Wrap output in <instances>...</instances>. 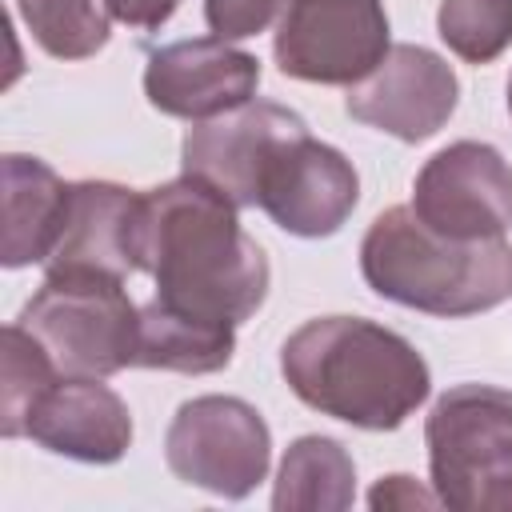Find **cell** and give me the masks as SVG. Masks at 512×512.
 I'll return each instance as SVG.
<instances>
[{
    "label": "cell",
    "mask_w": 512,
    "mask_h": 512,
    "mask_svg": "<svg viewBox=\"0 0 512 512\" xmlns=\"http://www.w3.org/2000/svg\"><path fill=\"white\" fill-rule=\"evenodd\" d=\"M56 384V364L44 344L20 324L4 328V376H0V432L8 440L28 432V416Z\"/></svg>",
    "instance_id": "cell-18"
},
{
    "label": "cell",
    "mask_w": 512,
    "mask_h": 512,
    "mask_svg": "<svg viewBox=\"0 0 512 512\" xmlns=\"http://www.w3.org/2000/svg\"><path fill=\"white\" fill-rule=\"evenodd\" d=\"M388 56L380 0H292L276 32L284 76L316 84H360Z\"/></svg>",
    "instance_id": "cell-7"
},
{
    "label": "cell",
    "mask_w": 512,
    "mask_h": 512,
    "mask_svg": "<svg viewBox=\"0 0 512 512\" xmlns=\"http://www.w3.org/2000/svg\"><path fill=\"white\" fill-rule=\"evenodd\" d=\"M180 0H108L112 16L132 24V28H160L172 12H176Z\"/></svg>",
    "instance_id": "cell-22"
},
{
    "label": "cell",
    "mask_w": 512,
    "mask_h": 512,
    "mask_svg": "<svg viewBox=\"0 0 512 512\" xmlns=\"http://www.w3.org/2000/svg\"><path fill=\"white\" fill-rule=\"evenodd\" d=\"M24 436L72 460L108 464L124 456L132 440V420L124 400L112 388L96 384V376H68L40 396Z\"/></svg>",
    "instance_id": "cell-13"
},
{
    "label": "cell",
    "mask_w": 512,
    "mask_h": 512,
    "mask_svg": "<svg viewBox=\"0 0 512 512\" xmlns=\"http://www.w3.org/2000/svg\"><path fill=\"white\" fill-rule=\"evenodd\" d=\"M292 124H300V116L268 100H248L224 116L196 120L184 136V176L212 184L236 208H252L264 160Z\"/></svg>",
    "instance_id": "cell-12"
},
{
    "label": "cell",
    "mask_w": 512,
    "mask_h": 512,
    "mask_svg": "<svg viewBox=\"0 0 512 512\" xmlns=\"http://www.w3.org/2000/svg\"><path fill=\"white\" fill-rule=\"evenodd\" d=\"M364 280L432 316H472L512 296V248L500 240H448L412 208H388L360 244Z\"/></svg>",
    "instance_id": "cell-3"
},
{
    "label": "cell",
    "mask_w": 512,
    "mask_h": 512,
    "mask_svg": "<svg viewBox=\"0 0 512 512\" xmlns=\"http://www.w3.org/2000/svg\"><path fill=\"white\" fill-rule=\"evenodd\" d=\"M20 16L44 52L84 60L108 40V0H20Z\"/></svg>",
    "instance_id": "cell-19"
},
{
    "label": "cell",
    "mask_w": 512,
    "mask_h": 512,
    "mask_svg": "<svg viewBox=\"0 0 512 512\" xmlns=\"http://www.w3.org/2000/svg\"><path fill=\"white\" fill-rule=\"evenodd\" d=\"M508 108H512V84H508Z\"/></svg>",
    "instance_id": "cell-24"
},
{
    "label": "cell",
    "mask_w": 512,
    "mask_h": 512,
    "mask_svg": "<svg viewBox=\"0 0 512 512\" xmlns=\"http://www.w3.org/2000/svg\"><path fill=\"white\" fill-rule=\"evenodd\" d=\"M72 184H60L36 156H4V264L48 260L60 244Z\"/></svg>",
    "instance_id": "cell-15"
},
{
    "label": "cell",
    "mask_w": 512,
    "mask_h": 512,
    "mask_svg": "<svg viewBox=\"0 0 512 512\" xmlns=\"http://www.w3.org/2000/svg\"><path fill=\"white\" fill-rule=\"evenodd\" d=\"M280 368L292 392L356 428H400L428 396V364L420 352L360 316L308 320L284 340Z\"/></svg>",
    "instance_id": "cell-2"
},
{
    "label": "cell",
    "mask_w": 512,
    "mask_h": 512,
    "mask_svg": "<svg viewBox=\"0 0 512 512\" xmlns=\"http://www.w3.org/2000/svg\"><path fill=\"white\" fill-rule=\"evenodd\" d=\"M136 224L140 192L120 184H72L68 216L48 268H96L112 276L136 272Z\"/></svg>",
    "instance_id": "cell-14"
},
{
    "label": "cell",
    "mask_w": 512,
    "mask_h": 512,
    "mask_svg": "<svg viewBox=\"0 0 512 512\" xmlns=\"http://www.w3.org/2000/svg\"><path fill=\"white\" fill-rule=\"evenodd\" d=\"M396 504H432L408 476H388L384 484H376L372 492V508H396Z\"/></svg>",
    "instance_id": "cell-23"
},
{
    "label": "cell",
    "mask_w": 512,
    "mask_h": 512,
    "mask_svg": "<svg viewBox=\"0 0 512 512\" xmlns=\"http://www.w3.org/2000/svg\"><path fill=\"white\" fill-rule=\"evenodd\" d=\"M280 8H288V0H204L208 28L220 40H240V36L264 32L280 16Z\"/></svg>",
    "instance_id": "cell-21"
},
{
    "label": "cell",
    "mask_w": 512,
    "mask_h": 512,
    "mask_svg": "<svg viewBox=\"0 0 512 512\" xmlns=\"http://www.w3.org/2000/svg\"><path fill=\"white\" fill-rule=\"evenodd\" d=\"M440 36L468 64H488L512 40V0H444Z\"/></svg>",
    "instance_id": "cell-20"
},
{
    "label": "cell",
    "mask_w": 512,
    "mask_h": 512,
    "mask_svg": "<svg viewBox=\"0 0 512 512\" xmlns=\"http://www.w3.org/2000/svg\"><path fill=\"white\" fill-rule=\"evenodd\" d=\"M456 108L452 68L416 44H396L388 56L348 92V112L400 140L432 136Z\"/></svg>",
    "instance_id": "cell-11"
},
{
    "label": "cell",
    "mask_w": 512,
    "mask_h": 512,
    "mask_svg": "<svg viewBox=\"0 0 512 512\" xmlns=\"http://www.w3.org/2000/svg\"><path fill=\"white\" fill-rule=\"evenodd\" d=\"M432 484L448 508L508 512L512 508V392L492 384H460L444 392L428 416Z\"/></svg>",
    "instance_id": "cell-5"
},
{
    "label": "cell",
    "mask_w": 512,
    "mask_h": 512,
    "mask_svg": "<svg viewBox=\"0 0 512 512\" xmlns=\"http://www.w3.org/2000/svg\"><path fill=\"white\" fill-rule=\"evenodd\" d=\"M16 324L44 344L64 376L100 380L140 360V312L124 292V276L112 272L48 268Z\"/></svg>",
    "instance_id": "cell-4"
},
{
    "label": "cell",
    "mask_w": 512,
    "mask_h": 512,
    "mask_svg": "<svg viewBox=\"0 0 512 512\" xmlns=\"http://www.w3.org/2000/svg\"><path fill=\"white\" fill-rule=\"evenodd\" d=\"M352 460L336 440L304 436L288 448L280 484H276V508H344L352 504Z\"/></svg>",
    "instance_id": "cell-17"
},
{
    "label": "cell",
    "mask_w": 512,
    "mask_h": 512,
    "mask_svg": "<svg viewBox=\"0 0 512 512\" xmlns=\"http://www.w3.org/2000/svg\"><path fill=\"white\" fill-rule=\"evenodd\" d=\"M260 84L256 56L224 44L220 36L204 40H180L160 52H152L144 72L148 100L184 120H212L252 100Z\"/></svg>",
    "instance_id": "cell-10"
},
{
    "label": "cell",
    "mask_w": 512,
    "mask_h": 512,
    "mask_svg": "<svg viewBox=\"0 0 512 512\" xmlns=\"http://www.w3.org/2000/svg\"><path fill=\"white\" fill-rule=\"evenodd\" d=\"M236 328H216L188 320L180 312L160 308L156 300L140 308V360L144 368H168V372H216L232 360Z\"/></svg>",
    "instance_id": "cell-16"
},
{
    "label": "cell",
    "mask_w": 512,
    "mask_h": 512,
    "mask_svg": "<svg viewBox=\"0 0 512 512\" xmlns=\"http://www.w3.org/2000/svg\"><path fill=\"white\" fill-rule=\"evenodd\" d=\"M136 272L156 280L160 308L216 328L244 324L268 292V260L236 204L196 176L140 196Z\"/></svg>",
    "instance_id": "cell-1"
},
{
    "label": "cell",
    "mask_w": 512,
    "mask_h": 512,
    "mask_svg": "<svg viewBox=\"0 0 512 512\" xmlns=\"http://www.w3.org/2000/svg\"><path fill=\"white\" fill-rule=\"evenodd\" d=\"M164 448L184 484L240 500L264 480L272 444L256 408L232 396H200L176 412Z\"/></svg>",
    "instance_id": "cell-6"
},
{
    "label": "cell",
    "mask_w": 512,
    "mask_h": 512,
    "mask_svg": "<svg viewBox=\"0 0 512 512\" xmlns=\"http://www.w3.org/2000/svg\"><path fill=\"white\" fill-rule=\"evenodd\" d=\"M356 172L352 164L308 136L304 120L292 124L268 152L256 204L296 236H328L344 224L356 204Z\"/></svg>",
    "instance_id": "cell-9"
},
{
    "label": "cell",
    "mask_w": 512,
    "mask_h": 512,
    "mask_svg": "<svg viewBox=\"0 0 512 512\" xmlns=\"http://www.w3.org/2000/svg\"><path fill=\"white\" fill-rule=\"evenodd\" d=\"M412 212L448 240H500L512 228V168L496 148L460 140L424 164Z\"/></svg>",
    "instance_id": "cell-8"
}]
</instances>
